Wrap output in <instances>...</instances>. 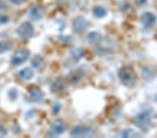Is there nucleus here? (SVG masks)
I'll list each match as a JSON object with an SVG mask.
<instances>
[{
  "label": "nucleus",
  "instance_id": "nucleus-1",
  "mask_svg": "<svg viewBox=\"0 0 157 138\" xmlns=\"http://www.w3.org/2000/svg\"><path fill=\"white\" fill-rule=\"evenodd\" d=\"M119 78L121 83L127 87H133L136 82V75L132 67L124 66L121 67L118 73Z\"/></svg>",
  "mask_w": 157,
  "mask_h": 138
},
{
  "label": "nucleus",
  "instance_id": "nucleus-2",
  "mask_svg": "<svg viewBox=\"0 0 157 138\" xmlns=\"http://www.w3.org/2000/svg\"><path fill=\"white\" fill-rule=\"evenodd\" d=\"M134 124L142 131L147 132L151 127V113L148 111L139 113L138 114L134 117Z\"/></svg>",
  "mask_w": 157,
  "mask_h": 138
},
{
  "label": "nucleus",
  "instance_id": "nucleus-3",
  "mask_svg": "<svg viewBox=\"0 0 157 138\" xmlns=\"http://www.w3.org/2000/svg\"><path fill=\"white\" fill-rule=\"evenodd\" d=\"M94 134L92 128L86 125H75L70 131V136L72 137H91Z\"/></svg>",
  "mask_w": 157,
  "mask_h": 138
},
{
  "label": "nucleus",
  "instance_id": "nucleus-4",
  "mask_svg": "<svg viewBox=\"0 0 157 138\" xmlns=\"http://www.w3.org/2000/svg\"><path fill=\"white\" fill-rule=\"evenodd\" d=\"M29 50L27 48H20L16 50L13 55L11 64L13 66H19L27 61L29 57Z\"/></svg>",
  "mask_w": 157,
  "mask_h": 138
},
{
  "label": "nucleus",
  "instance_id": "nucleus-5",
  "mask_svg": "<svg viewBox=\"0 0 157 138\" xmlns=\"http://www.w3.org/2000/svg\"><path fill=\"white\" fill-rule=\"evenodd\" d=\"M67 129V125L65 122L61 119H57L52 123L50 129L48 132V136L49 137H56L63 134Z\"/></svg>",
  "mask_w": 157,
  "mask_h": 138
},
{
  "label": "nucleus",
  "instance_id": "nucleus-6",
  "mask_svg": "<svg viewBox=\"0 0 157 138\" xmlns=\"http://www.w3.org/2000/svg\"><path fill=\"white\" fill-rule=\"evenodd\" d=\"M17 34L24 40H29L34 36V29L32 24L29 22H25L20 24L17 29Z\"/></svg>",
  "mask_w": 157,
  "mask_h": 138
},
{
  "label": "nucleus",
  "instance_id": "nucleus-7",
  "mask_svg": "<svg viewBox=\"0 0 157 138\" xmlns=\"http://www.w3.org/2000/svg\"><path fill=\"white\" fill-rule=\"evenodd\" d=\"M89 22L82 16H78L73 22V29L75 33L81 34L87 30Z\"/></svg>",
  "mask_w": 157,
  "mask_h": 138
},
{
  "label": "nucleus",
  "instance_id": "nucleus-8",
  "mask_svg": "<svg viewBox=\"0 0 157 138\" xmlns=\"http://www.w3.org/2000/svg\"><path fill=\"white\" fill-rule=\"evenodd\" d=\"M68 82L67 78L63 77H59L52 82L50 86V91L54 94L63 91L67 88Z\"/></svg>",
  "mask_w": 157,
  "mask_h": 138
},
{
  "label": "nucleus",
  "instance_id": "nucleus-9",
  "mask_svg": "<svg viewBox=\"0 0 157 138\" xmlns=\"http://www.w3.org/2000/svg\"><path fill=\"white\" fill-rule=\"evenodd\" d=\"M45 11L41 6L36 5L32 6L28 12V17L33 21H39L44 16Z\"/></svg>",
  "mask_w": 157,
  "mask_h": 138
},
{
  "label": "nucleus",
  "instance_id": "nucleus-10",
  "mask_svg": "<svg viewBox=\"0 0 157 138\" xmlns=\"http://www.w3.org/2000/svg\"><path fill=\"white\" fill-rule=\"evenodd\" d=\"M85 73L81 69H77L72 71L66 77L68 82V84H73L79 82L82 77H84Z\"/></svg>",
  "mask_w": 157,
  "mask_h": 138
},
{
  "label": "nucleus",
  "instance_id": "nucleus-11",
  "mask_svg": "<svg viewBox=\"0 0 157 138\" xmlns=\"http://www.w3.org/2000/svg\"><path fill=\"white\" fill-rule=\"evenodd\" d=\"M141 23L145 27H153L156 22V17L155 15L151 12H145L142 14L140 17Z\"/></svg>",
  "mask_w": 157,
  "mask_h": 138
},
{
  "label": "nucleus",
  "instance_id": "nucleus-12",
  "mask_svg": "<svg viewBox=\"0 0 157 138\" xmlns=\"http://www.w3.org/2000/svg\"><path fill=\"white\" fill-rule=\"evenodd\" d=\"M44 94L39 88H33L29 91V98L34 103H39L44 99Z\"/></svg>",
  "mask_w": 157,
  "mask_h": 138
},
{
  "label": "nucleus",
  "instance_id": "nucleus-13",
  "mask_svg": "<svg viewBox=\"0 0 157 138\" xmlns=\"http://www.w3.org/2000/svg\"><path fill=\"white\" fill-rule=\"evenodd\" d=\"M87 41L90 45H98L102 41V36L100 33L97 32H92L89 34L87 36Z\"/></svg>",
  "mask_w": 157,
  "mask_h": 138
},
{
  "label": "nucleus",
  "instance_id": "nucleus-14",
  "mask_svg": "<svg viewBox=\"0 0 157 138\" xmlns=\"http://www.w3.org/2000/svg\"><path fill=\"white\" fill-rule=\"evenodd\" d=\"M19 77L22 80H25V81H29L31 80L33 76H34V71L32 69L29 67L25 68V69H22L21 71L19 72L18 73Z\"/></svg>",
  "mask_w": 157,
  "mask_h": 138
},
{
  "label": "nucleus",
  "instance_id": "nucleus-15",
  "mask_svg": "<svg viewBox=\"0 0 157 138\" xmlns=\"http://www.w3.org/2000/svg\"><path fill=\"white\" fill-rule=\"evenodd\" d=\"M31 63L32 66L36 69H41L45 65V62L44 59L40 56H39V55H35V56H34V57L32 59Z\"/></svg>",
  "mask_w": 157,
  "mask_h": 138
},
{
  "label": "nucleus",
  "instance_id": "nucleus-16",
  "mask_svg": "<svg viewBox=\"0 0 157 138\" xmlns=\"http://www.w3.org/2000/svg\"><path fill=\"white\" fill-rule=\"evenodd\" d=\"M93 14L94 16L98 17V18H101V17H105L107 15V10L105 7L98 6L94 9Z\"/></svg>",
  "mask_w": 157,
  "mask_h": 138
},
{
  "label": "nucleus",
  "instance_id": "nucleus-17",
  "mask_svg": "<svg viewBox=\"0 0 157 138\" xmlns=\"http://www.w3.org/2000/svg\"><path fill=\"white\" fill-rule=\"evenodd\" d=\"M70 54L72 57V58L75 60H80L84 55V50L78 47H75L71 50Z\"/></svg>",
  "mask_w": 157,
  "mask_h": 138
},
{
  "label": "nucleus",
  "instance_id": "nucleus-18",
  "mask_svg": "<svg viewBox=\"0 0 157 138\" xmlns=\"http://www.w3.org/2000/svg\"><path fill=\"white\" fill-rule=\"evenodd\" d=\"M13 44L9 41H0V54L9 51L12 48Z\"/></svg>",
  "mask_w": 157,
  "mask_h": 138
},
{
  "label": "nucleus",
  "instance_id": "nucleus-19",
  "mask_svg": "<svg viewBox=\"0 0 157 138\" xmlns=\"http://www.w3.org/2000/svg\"><path fill=\"white\" fill-rule=\"evenodd\" d=\"M155 75V73L153 71H151V70L148 69L147 68H145V69L143 71V77L145 80H152V77L154 78V77H156Z\"/></svg>",
  "mask_w": 157,
  "mask_h": 138
},
{
  "label": "nucleus",
  "instance_id": "nucleus-20",
  "mask_svg": "<svg viewBox=\"0 0 157 138\" xmlns=\"http://www.w3.org/2000/svg\"><path fill=\"white\" fill-rule=\"evenodd\" d=\"M121 136L124 137H137L140 136V135L133 129H126L121 132Z\"/></svg>",
  "mask_w": 157,
  "mask_h": 138
},
{
  "label": "nucleus",
  "instance_id": "nucleus-21",
  "mask_svg": "<svg viewBox=\"0 0 157 138\" xmlns=\"http://www.w3.org/2000/svg\"><path fill=\"white\" fill-rule=\"evenodd\" d=\"M9 17L6 14L0 13V24H4L9 22Z\"/></svg>",
  "mask_w": 157,
  "mask_h": 138
},
{
  "label": "nucleus",
  "instance_id": "nucleus-22",
  "mask_svg": "<svg viewBox=\"0 0 157 138\" xmlns=\"http://www.w3.org/2000/svg\"><path fill=\"white\" fill-rule=\"evenodd\" d=\"M61 109V105L58 102H55L52 105V112L55 113V114H58Z\"/></svg>",
  "mask_w": 157,
  "mask_h": 138
},
{
  "label": "nucleus",
  "instance_id": "nucleus-23",
  "mask_svg": "<svg viewBox=\"0 0 157 138\" xmlns=\"http://www.w3.org/2000/svg\"><path fill=\"white\" fill-rule=\"evenodd\" d=\"M7 134V130L3 126V125H0V137H5Z\"/></svg>",
  "mask_w": 157,
  "mask_h": 138
},
{
  "label": "nucleus",
  "instance_id": "nucleus-24",
  "mask_svg": "<svg viewBox=\"0 0 157 138\" xmlns=\"http://www.w3.org/2000/svg\"><path fill=\"white\" fill-rule=\"evenodd\" d=\"M10 2L15 5H21L23 3V0H9Z\"/></svg>",
  "mask_w": 157,
  "mask_h": 138
}]
</instances>
